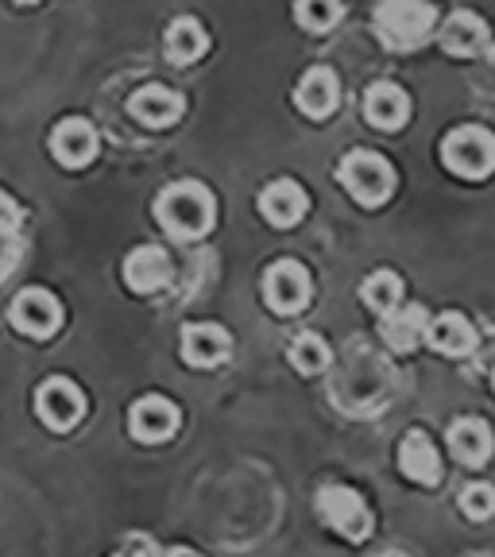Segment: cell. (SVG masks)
<instances>
[{
	"label": "cell",
	"instance_id": "2",
	"mask_svg": "<svg viewBox=\"0 0 495 557\" xmlns=\"http://www.w3.org/2000/svg\"><path fill=\"white\" fill-rule=\"evenodd\" d=\"M156 218L174 240H194L213 225V198L198 183H178L159 198Z\"/></svg>",
	"mask_w": 495,
	"mask_h": 557
},
{
	"label": "cell",
	"instance_id": "5",
	"mask_svg": "<svg viewBox=\"0 0 495 557\" xmlns=\"http://www.w3.org/2000/svg\"><path fill=\"white\" fill-rule=\"evenodd\" d=\"M318 515L325 527H333L337 534H345L348 542H364L372 534V511L364 507V499L352 487H322L318 492Z\"/></svg>",
	"mask_w": 495,
	"mask_h": 557
},
{
	"label": "cell",
	"instance_id": "23",
	"mask_svg": "<svg viewBox=\"0 0 495 557\" xmlns=\"http://www.w3.org/2000/svg\"><path fill=\"white\" fill-rule=\"evenodd\" d=\"M360 298L372 306L375 313H395L403 302V278L395 271H375V275L364 278V287H360Z\"/></svg>",
	"mask_w": 495,
	"mask_h": 557
},
{
	"label": "cell",
	"instance_id": "10",
	"mask_svg": "<svg viewBox=\"0 0 495 557\" xmlns=\"http://www.w3.org/2000/svg\"><path fill=\"white\" fill-rule=\"evenodd\" d=\"M51 151L54 159H59L62 166H70V171H78V166L94 163L97 156V132L89 128L86 121H62L59 128L51 132Z\"/></svg>",
	"mask_w": 495,
	"mask_h": 557
},
{
	"label": "cell",
	"instance_id": "13",
	"mask_svg": "<svg viewBox=\"0 0 495 557\" xmlns=\"http://www.w3.org/2000/svg\"><path fill=\"white\" fill-rule=\"evenodd\" d=\"M442 47L449 54L472 59V54H484L487 47H492V35H487V24L477 12H453L442 27Z\"/></svg>",
	"mask_w": 495,
	"mask_h": 557
},
{
	"label": "cell",
	"instance_id": "9",
	"mask_svg": "<svg viewBox=\"0 0 495 557\" xmlns=\"http://www.w3.org/2000/svg\"><path fill=\"white\" fill-rule=\"evenodd\" d=\"M128 426H132V437L144 445H156V442H166L178 426V410L171 407L166 399L159 395H148V399H139L128 414Z\"/></svg>",
	"mask_w": 495,
	"mask_h": 557
},
{
	"label": "cell",
	"instance_id": "18",
	"mask_svg": "<svg viewBox=\"0 0 495 557\" xmlns=\"http://www.w3.org/2000/svg\"><path fill=\"white\" fill-rule=\"evenodd\" d=\"M430 322H434V318H430L422 306H407V310H395V313H387V318H383L380 337L387 341L395 352H410V348H414L418 341L430 333Z\"/></svg>",
	"mask_w": 495,
	"mask_h": 557
},
{
	"label": "cell",
	"instance_id": "29",
	"mask_svg": "<svg viewBox=\"0 0 495 557\" xmlns=\"http://www.w3.org/2000/svg\"><path fill=\"white\" fill-rule=\"evenodd\" d=\"M492 387H495V372H492Z\"/></svg>",
	"mask_w": 495,
	"mask_h": 557
},
{
	"label": "cell",
	"instance_id": "17",
	"mask_svg": "<svg viewBox=\"0 0 495 557\" xmlns=\"http://www.w3.org/2000/svg\"><path fill=\"white\" fill-rule=\"evenodd\" d=\"M399 469L407 472L414 484H437L442 480V461H437V449L422 430H410L407 442L399 445Z\"/></svg>",
	"mask_w": 495,
	"mask_h": 557
},
{
	"label": "cell",
	"instance_id": "26",
	"mask_svg": "<svg viewBox=\"0 0 495 557\" xmlns=\"http://www.w3.org/2000/svg\"><path fill=\"white\" fill-rule=\"evenodd\" d=\"M461 511L469 515V519H487V515H495V487H487V484L465 487Z\"/></svg>",
	"mask_w": 495,
	"mask_h": 557
},
{
	"label": "cell",
	"instance_id": "19",
	"mask_svg": "<svg viewBox=\"0 0 495 557\" xmlns=\"http://www.w3.org/2000/svg\"><path fill=\"white\" fill-rule=\"evenodd\" d=\"M364 116L375 124V128H387V132L399 128V124H407V116H410L407 94H403L399 86H392V82H380V86L368 89Z\"/></svg>",
	"mask_w": 495,
	"mask_h": 557
},
{
	"label": "cell",
	"instance_id": "16",
	"mask_svg": "<svg viewBox=\"0 0 495 557\" xmlns=\"http://www.w3.org/2000/svg\"><path fill=\"white\" fill-rule=\"evenodd\" d=\"M449 453L461 465H484L492 457V430L480 418H457L449 426Z\"/></svg>",
	"mask_w": 495,
	"mask_h": 557
},
{
	"label": "cell",
	"instance_id": "8",
	"mask_svg": "<svg viewBox=\"0 0 495 557\" xmlns=\"http://www.w3.org/2000/svg\"><path fill=\"white\" fill-rule=\"evenodd\" d=\"M62 322V306L47 290H24L12 302V325L27 337H51Z\"/></svg>",
	"mask_w": 495,
	"mask_h": 557
},
{
	"label": "cell",
	"instance_id": "22",
	"mask_svg": "<svg viewBox=\"0 0 495 557\" xmlns=\"http://www.w3.org/2000/svg\"><path fill=\"white\" fill-rule=\"evenodd\" d=\"M201 54H206V32H201V24L190 16H178L171 24V32H166V59L186 66V62L201 59Z\"/></svg>",
	"mask_w": 495,
	"mask_h": 557
},
{
	"label": "cell",
	"instance_id": "15",
	"mask_svg": "<svg viewBox=\"0 0 495 557\" xmlns=\"http://www.w3.org/2000/svg\"><path fill=\"white\" fill-rule=\"evenodd\" d=\"M228 357V333L221 325H186L183 330V360L194 368H213Z\"/></svg>",
	"mask_w": 495,
	"mask_h": 557
},
{
	"label": "cell",
	"instance_id": "7",
	"mask_svg": "<svg viewBox=\"0 0 495 557\" xmlns=\"http://www.w3.org/2000/svg\"><path fill=\"white\" fill-rule=\"evenodd\" d=\"M35 410L51 430H70L86 410V399L70 380H47L35 395Z\"/></svg>",
	"mask_w": 495,
	"mask_h": 557
},
{
	"label": "cell",
	"instance_id": "11",
	"mask_svg": "<svg viewBox=\"0 0 495 557\" xmlns=\"http://www.w3.org/2000/svg\"><path fill=\"white\" fill-rule=\"evenodd\" d=\"M306 206H310V198H306L302 186L290 183V178H279V183H271L268 190L260 194V213L268 218V225H275V228L298 225Z\"/></svg>",
	"mask_w": 495,
	"mask_h": 557
},
{
	"label": "cell",
	"instance_id": "20",
	"mask_svg": "<svg viewBox=\"0 0 495 557\" xmlns=\"http://www.w3.org/2000/svg\"><path fill=\"white\" fill-rule=\"evenodd\" d=\"M295 104L306 116H330L333 104H337V78H333V70L318 66L310 74H302V82L295 89Z\"/></svg>",
	"mask_w": 495,
	"mask_h": 557
},
{
	"label": "cell",
	"instance_id": "14",
	"mask_svg": "<svg viewBox=\"0 0 495 557\" xmlns=\"http://www.w3.org/2000/svg\"><path fill=\"white\" fill-rule=\"evenodd\" d=\"M128 113L148 128H166L183 116V97L166 86H144L136 97L128 101Z\"/></svg>",
	"mask_w": 495,
	"mask_h": 557
},
{
	"label": "cell",
	"instance_id": "28",
	"mask_svg": "<svg viewBox=\"0 0 495 557\" xmlns=\"http://www.w3.org/2000/svg\"><path fill=\"white\" fill-rule=\"evenodd\" d=\"M171 557H201V554H194V549H174Z\"/></svg>",
	"mask_w": 495,
	"mask_h": 557
},
{
	"label": "cell",
	"instance_id": "21",
	"mask_svg": "<svg viewBox=\"0 0 495 557\" xmlns=\"http://www.w3.org/2000/svg\"><path fill=\"white\" fill-rule=\"evenodd\" d=\"M426 341L437 352H445V357H465V352H472V345H477V330L465 322L461 313H442V318L430 322Z\"/></svg>",
	"mask_w": 495,
	"mask_h": 557
},
{
	"label": "cell",
	"instance_id": "24",
	"mask_svg": "<svg viewBox=\"0 0 495 557\" xmlns=\"http://www.w3.org/2000/svg\"><path fill=\"white\" fill-rule=\"evenodd\" d=\"M290 364H295L302 375H318V372H325V364H330V348H325L322 337L302 333V337H295V345H290Z\"/></svg>",
	"mask_w": 495,
	"mask_h": 557
},
{
	"label": "cell",
	"instance_id": "1",
	"mask_svg": "<svg viewBox=\"0 0 495 557\" xmlns=\"http://www.w3.org/2000/svg\"><path fill=\"white\" fill-rule=\"evenodd\" d=\"M434 4H418V0H387L372 12V24L380 32L383 47L392 51H414L434 32Z\"/></svg>",
	"mask_w": 495,
	"mask_h": 557
},
{
	"label": "cell",
	"instance_id": "3",
	"mask_svg": "<svg viewBox=\"0 0 495 557\" xmlns=\"http://www.w3.org/2000/svg\"><path fill=\"white\" fill-rule=\"evenodd\" d=\"M341 183L360 206H383L395 190V171L387 159L372 156V151H352V156L341 163Z\"/></svg>",
	"mask_w": 495,
	"mask_h": 557
},
{
	"label": "cell",
	"instance_id": "12",
	"mask_svg": "<svg viewBox=\"0 0 495 557\" xmlns=\"http://www.w3.org/2000/svg\"><path fill=\"white\" fill-rule=\"evenodd\" d=\"M124 283L136 295H156V290H163L171 283V260L159 248H136L124 260Z\"/></svg>",
	"mask_w": 495,
	"mask_h": 557
},
{
	"label": "cell",
	"instance_id": "27",
	"mask_svg": "<svg viewBox=\"0 0 495 557\" xmlns=\"http://www.w3.org/2000/svg\"><path fill=\"white\" fill-rule=\"evenodd\" d=\"M113 557H159V549L151 546L148 539H132L128 546H124V549H116Z\"/></svg>",
	"mask_w": 495,
	"mask_h": 557
},
{
	"label": "cell",
	"instance_id": "6",
	"mask_svg": "<svg viewBox=\"0 0 495 557\" xmlns=\"http://www.w3.org/2000/svg\"><path fill=\"white\" fill-rule=\"evenodd\" d=\"M263 298L275 313H298L310 302V275H306L302 263L295 260H279L263 275Z\"/></svg>",
	"mask_w": 495,
	"mask_h": 557
},
{
	"label": "cell",
	"instance_id": "4",
	"mask_svg": "<svg viewBox=\"0 0 495 557\" xmlns=\"http://www.w3.org/2000/svg\"><path fill=\"white\" fill-rule=\"evenodd\" d=\"M442 163L461 178H487L495 171V139L480 128H457L445 136Z\"/></svg>",
	"mask_w": 495,
	"mask_h": 557
},
{
	"label": "cell",
	"instance_id": "25",
	"mask_svg": "<svg viewBox=\"0 0 495 557\" xmlns=\"http://www.w3.org/2000/svg\"><path fill=\"white\" fill-rule=\"evenodd\" d=\"M295 20L306 27V32L322 35V32H330V27L341 20V4H330V0H310V4H298Z\"/></svg>",
	"mask_w": 495,
	"mask_h": 557
}]
</instances>
